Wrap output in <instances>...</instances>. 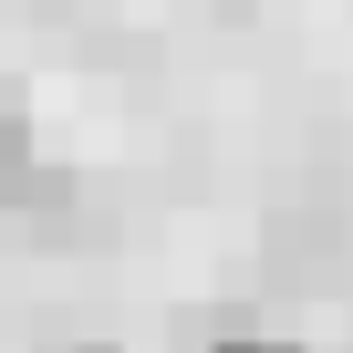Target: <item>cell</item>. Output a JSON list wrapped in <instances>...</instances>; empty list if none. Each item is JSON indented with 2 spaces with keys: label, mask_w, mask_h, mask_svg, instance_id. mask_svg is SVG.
<instances>
[{
  "label": "cell",
  "mask_w": 353,
  "mask_h": 353,
  "mask_svg": "<svg viewBox=\"0 0 353 353\" xmlns=\"http://www.w3.org/2000/svg\"><path fill=\"white\" fill-rule=\"evenodd\" d=\"M63 198H73V176L42 166V145H32L21 114H0V208H63Z\"/></svg>",
  "instance_id": "obj_1"
},
{
  "label": "cell",
  "mask_w": 353,
  "mask_h": 353,
  "mask_svg": "<svg viewBox=\"0 0 353 353\" xmlns=\"http://www.w3.org/2000/svg\"><path fill=\"white\" fill-rule=\"evenodd\" d=\"M208 353H301V343H291V332H250V322H239V332H208Z\"/></svg>",
  "instance_id": "obj_2"
}]
</instances>
